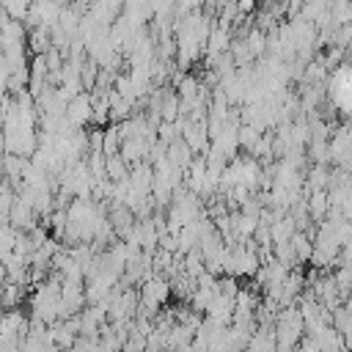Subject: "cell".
Instances as JSON below:
<instances>
[{
    "instance_id": "obj_1",
    "label": "cell",
    "mask_w": 352,
    "mask_h": 352,
    "mask_svg": "<svg viewBox=\"0 0 352 352\" xmlns=\"http://www.w3.org/2000/svg\"><path fill=\"white\" fill-rule=\"evenodd\" d=\"M305 338V319L300 314V308H283L275 319V341H278V352H294L297 344Z\"/></svg>"
},
{
    "instance_id": "obj_2",
    "label": "cell",
    "mask_w": 352,
    "mask_h": 352,
    "mask_svg": "<svg viewBox=\"0 0 352 352\" xmlns=\"http://www.w3.org/2000/svg\"><path fill=\"white\" fill-rule=\"evenodd\" d=\"M261 270V258L253 245L245 242H228L226 250V275L231 278H253Z\"/></svg>"
},
{
    "instance_id": "obj_3",
    "label": "cell",
    "mask_w": 352,
    "mask_h": 352,
    "mask_svg": "<svg viewBox=\"0 0 352 352\" xmlns=\"http://www.w3.org/2000/svg\"><path fill=\"white\" fill-rule=\"evenodd\" d=\"M170 294V283L162 278V275H154L148 280H143L140 286V305L148 308V311H157Z\"/></svg>"
},
{
    "instance_id": "obj_4",
    "label": "cell",
    "mask_w": 352,
    "mask_h": 352,
    "mask_svg": "<svg viewBox=\"0 0 352 352\" xmlns=\"http://www.w3.org/2000/svg\"><path fill=\"white\" fill-rule=\"evenodd\" d=\"M182 140L192 148V154H201V157L209 154V148H212V135H209L206 121H190V124L184 126Z\"/></svg>"
},
{
    "instance_id": "obj_5",
    "label": "cell",
    "mask_w": 352,
    "mask_h": 352,
    "mask_svg": "<svg viewBox=\"0 0 352 352\" xmlns=\"http://www.w3.org/2000/svg\"><path fill=\"white\" fill-rule=\"evenodd\" d=\"M66 118H69L74 126H80V129H82V124L94 121V99H91V94L74 96V99L69 102V107H66Z\"/></svg>"
},
{
    "instance_id": "obj_6",
    "label": "cell",
    "mask_w": 352,
    "mask_h": 352,
    "mask_svg": "<svg viewBox=\"0 0 352 352\" xmlns=\"http://www.w3.org/2000/svg\"><path fill=\"white\" fill-rule=\"evenodd\" d=\"M168 160H170V162L179 168V170H184V173H187L195 157H192V148H190V146H187V143L179 138L176 143H170V146H168Z\"/></svg>"
},
{
    "instance_id": "obj_7",
    "label": "cell",
    "mask_w": 352,
    "mask_h": 352,
    "mask_svg": "<svg viewBox=\"0 0 352 352\" xmlns=\"http://www.w3.org/2000/svg\"><path fill=\"white\" fill-rule=\"evenodd\" d=\"M129 173H132V168H129V162H126L121 154L107 157V179H110L113 184L126 182V179H129Z\"/></svg>"
},
{
    "instance_id": "obj_8",
    "label": "cell",
    "mask_w": 352,
    "mask_h": 352,
    "mask_svg": "<svg viewBox=\"0 0 352 352\" xmlns=\"http://www.w3.org/2000/svg\"><path fill=\"white\" fill-rule=\"evenodd\" d=\"M292 245H294L297 264L311 261V256H314V236H308L305 231H297V234H294V239H292Z\"/></svg>"
},
{
    "instance_id": "obj_9",
    "label": "cell",
    "mask_w": 352,
    "mask_h": 352,
    "mask_svg": "<svg viewBox=\"0 0 352 352\" xmlns=\"http://www.w3.org/2000/svg\"><path fill=\"white\" fill-rule=\"evenodd\" d=\"M258 140H261V132H258V129H253V126H248V124L239 126V146H242V148H248V151L253 154V148L258 146Z\"/></svg>"
},
{
    "instance_id": "obj_10",
    "label": "cell",
    "mask_w": 352,
    "mask_h": 352,
    "mask_svg": "<svg viewBox=\"0 0 352 352\" xmlns=\"http://www.w3.org/2000/svg\"><path fill=\"white\" fill-rule=\"evenodd\" d=\"M253 8V3L250 0H245V3H239V11H250Z\"/></svg>"
}]
</instances>
